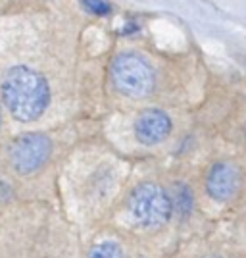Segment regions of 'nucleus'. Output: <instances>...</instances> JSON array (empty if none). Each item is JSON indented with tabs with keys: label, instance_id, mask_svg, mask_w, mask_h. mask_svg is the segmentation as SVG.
<instances>
[{
	"label": "nucleus",
	"instance_id": "obj_2",
	"mask_svg": "<svg viewBox=\"0 0 246 258\" xmlns=\"http://www.w3.org/2000/svg\"><path fill=\"white\" fill-rule=\"evenodd\" d=\"M112 83L121 95L131 98H144L154 91L156 76L152 66L139 54L121 52L110 66Z\"/></svg>",
	"mask_w": 246,
	"mask_h": 258
},
{
	"label": "nucleus",
	"instance_id": "obj_3",
	"mask_svg": "<svg viewBox=\"0 0 246 258\" xmlns=\"http://www.w3.org/2000/svg\"><path fill=\"white\" fill-rule=\"evenodd\" d=\"M172 199L154 183H142L129 197V212L142 227H160L166 224L172 216Z\"/></svg>",
	"mask_w": 246,
	"mask_h": 258
},
{
	"label": "nucleus",
	"instance_id": "obj_6",
	"mask_svg": "<svg viewBox=\"0 0 246 258\" xmlns=\"http://www.w3.org/2000/svg\"><path fill=\"white\" fill-rule=\"evenodd\" d=\"M238 189V172L231 164H215L208 173L206 191L215 201H229Z\"/></svg>",
	"mask_w": 246,
	"mask_h": 258
},
{
	"label": "nucleus",
	"instance_id": "obj_8",
	"mask_svg": "<svg viewBox=\"0 0 246 258\" xmlns=\"http://www.w3.org/2000/svg\"><path fill=\"white\" fill-rule=\"evenodd\" d=\"M81 2H83V6L91 14H95V16H106L112 10L106 0H81Z\"/></svg>",
	"mask_w": 246,
	"mask_h": 258
},
{
	"label": "nucleus",
	"instance_id": "obj_5",
	"mask_svg": "<svg viewBox=\"0 0 246 258\" xmlns=\"http://www.w3.org/2000/svg\"><path fill=\"white\" fill-rule=\"evenodd\" d=\"M172 131V119L161 110H144L135 121V137L142 145H158L168 139Z\"/></svg>",
	"mask_w": 246,
	"mask_h": 258
},
{
	"label": "nucleus",
	"instance_id": "obj_4",
	"mask_svg": "<svg viewBox=\"0 0 246 258\" xmlns=\"http://www.w3.org/2000/svg\"><path fill=\"white\" fill-rule=\"evenodd\" d=\"M50 151L52 145L44 133H23L12 141L8 158L18 173H33L46 164Z\"/></svg>",
	"mask_w": 246,
	"mask_h": 258
},
{
	"label": "nucleus",
	"instance_id": "obj_1",
	"mask_svg": "<svg viewBox=\"0 0 246 258\" xmlns=\"http://www.w3.org/2000/svg\"><path fill=\"white\" fill-rule=\"evenodd\" d=\"M2 98L14 118L33 121L46 110L50 91L41 74L25 66H16L2 79Z\"/></svg>",
	"mask_w": 246,
	"mask_h": 258
},
{
	"label": "nucleus",
	"instance_id": "obj_7",
	"mask_svg": "<svg viewBox=\"0 0 246 258\" xmlns=\"http://www.w3.org/2000/svg\"><path fill=\"white\" fill-rule=\"evenodd\" d=\"M89 258H125L123 256V250L118 243H112V241H104L97 247H93Z\"/></svg>",
	"mask_w": 246,
	"mask_h": 258
}]
</instances>
